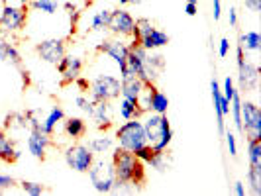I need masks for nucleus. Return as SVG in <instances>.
Returning a JSON list of instances; mask_svg holds the SVG:
<instances>
[{
  "instance_id": "603ef678",
  "label": "nucleus",
  "mask_w": 261,
  "mask_h": 196,
  "mask_svg": "<svg viewBox=\"0 0 261 196\" xmlns=\"http://www.w3.org/2000/svg\"><path fill=\"white\" fill-rule=\"evenodd\" d=\"M0 2H2V4H6V2H8V0H0Z\"/></svg>"
},
{
  "instance_id": "9d476101",
  "label": "nucleus",
  "mask_w": 261,
  "mask_h": 196,
  "mask_svg": "<svg viewBox=\"0 0 261 196\" xmlns=\"http://www.w3.org/2000/svg\"><path fill=\"white\" fill-rule=\"evenodd\" d=\"M36 53L39 55L41 61L49 63V65H57L63 57L67 55V43L61 38L43 39L36 45Z\"/></svg>"
},
{
  "instance_id": "a18cd8bd",
  "label": "nucleus",
  "mask_w": 261,
  "mask_h": 196,
  "mask_svg": "<svg viewBox=\"0 0 261 196\" xmlns=\"http://www.w3.org/2000/svg\"><path fill=\"white\" fill-rule=\"evenodd\" d=\"M6 142H8V133H6L4 128H0V151H2V147L6 145Z\"/></svg>"
},
{
  "instance_id": "a19ab883",
  "label": "nucleus",
  "mask_w": 261,
  "mask_h": 196,
  "mask_svg": "<svg viewBox=\"0 0 261 196\" xmlns=\"http://www.w3.org/2000/svg\"><path fill=\"white\" fill-rule=\"evenodd\" d=\"M244 6L249 12H259L261 10V0H244Z\"/></svg>"
},
{
  "instance_id": "58836bf2",
  "label": "nucleus",
  "mask_w": 261,
  "mask_h": 196,
  "mask_svg": "<svg viewBox=\"0 0 261 196\" xmlns=\"http://www.w3.org/2000/svg\"><path fill=\"white\" fill-rule=\"evenodd\" d=\"M212 16H214V22H218L222 18V2L220 0H212Z\"/></svg>"
},
{
  "instance_id": "7ed1b4c3",
  "label": "nucleus",
  "mask_w": 261,
  "mask_h": 196,
  "mask_svg": "<svg viewBox=\"0 0 261 196\" xmlns=\"http://www.w3.org/2000/svg\"><path fill=\"white\" fill-rule=\"evenodd\" d=\"M132 38H134V41H138L144 49H147V51H155V49L165 47L169 43V36L163 30L153 26L147 18L136 20V30H134Z\"/></svg>"
},
{
  "instance_id": "c9c22d12",
  "label": "nucleus",
  "mask_w": 261,
  "mask_h": 196,
  "mask_svg": "<svg viewBox=\"0 0 261 196\" xmlns=\"http://www.w3.org/2000/svg\"><path fill=\"white\" fill-rule=\"evenodd\" d=\"M226 144H228V149H230V155L236 157L238 155V144H236V135L232 131H226Z\"/></svg>"
},
{
  "instance_id": "2f4dec72",
  "label": "nucleus",
  "mask_w": 261,
  "mask_h": 196,
  "mask_svg": "<svg viewBox=\"0 0 261 196\" xmlns=\"http://www.w3.org/2000/svg\"><path fill=\"white\" fill-rule=\"evenodd\" d=\"M20 186H22V190H24L26 194H30V196H41L43 192H47V188H45V186H43L41 183L22 181V183H20Z\"/></svg>"
},
{
  "instance_id": "412c9836",
  "label": "nucleus",
  "mask_w": 261,
  "mask_h": 196,
  "mask_svg": "<svg viewBox=\"0 0 261 196\" xmlns=\"http://www.w3.org/2000/svg\"><path fill=\"white\" fill-rule=\"evenodd\" d=\"M63 130H65V133L71 139L77 142V139H81L87 133V122L83 118H67Z\"/></svg>"
},
{
  "instance_id": "393cba45",
  "label": "nucleus",
  "mask_w": 261,
  "mask_h": 196,
  "mask_svg": "<svg viewBox=\"0 0 261 196\" xmlns=\"http://www.w3.org/2000/svg\"><path fill=\"white\" fill-rule=\"evenodd\" d=\"M118 112H120V116L124 118V120L142 118L145 114L144 110H142V106L138 104V102H132V100H128V98H122V100H120V108H118Z\"/></svg>"
},
{
  "instance_id": "37998d69",
  "label": "nucleus",
  "mask_w": 261,
  "mask_h": 196,
  "mask_svg": "<svg viewBox=\"0 0 261 196\" xmlns=\"http://www.w3.org/2000/svg\"><path fill=\"white\" fill-rule=\"evenodd\" d=\"M185 12H187V16H196V12H198V6L196 4H193V2H187V6H185Z\"/></svg>"
},
{
  "instance_id": "c03bdc74",
  "label": "nucleus",
  "mask_w": 261,
  "mask_h": 196,
  "mask_svg": "<svg viewBox=\"0 0 261 196\" xmlns=\"http://www.w3.org/2000/svg\"><path fill=\"white\" fill-rule=\"evenodd\" d=\"M234 194L238 196H246V186H244V183H234Z\"/></svg>"
},
{
  "instance_id": "79ce46f5",
  "label": "nucleus",
  "mask_w": 261,
  "mask_h": 196,
  "mask_svg": "<svg viewBox=\"0 0 261 196\" xmlns=\"http://www.w3.org/2000/svg\"><path fill=\"white\" fill-rule=\"evenodd\" d=\"M228 22H230V27H238V12H236L234 6H230V12H228Z\"/></svg>"
},
{
  "instance_id": "6ab92c4d",
  "label": "nucleus",
  "mask_w": 261,
  "mask_h": 196,
  "mask_svg": "<svg viewBox=\"0 0 261 196\" xmlns=\"http://www.w3.org/2000/svg\"><path fill=\"white\" fill-rule=\"evenodd\" d=\"M63 120H65L63 108H61V106H53L51 110H49V114L45 116V120L41 122L39 130L43 131V133H47V135H53V133H55V128H57V124L63 122Z\"/></svg>"
},
{
  "instance_id": "f03ea898",
  "label": "nucleus",
  "mask_w": 261,
  "mask_h": 196,
  "mask_svg": "<svg viewBox=\"0 0 261 196\" xmlns=\"http://www.w3.org/2000/svg\"><path fill=\"white\" fill-rule=\"evenodd\" d=\"M144 130H145V139L147 145L155 151H163L167 149L169 144L173 142V130H171V124L165 114H149L145 118Z\"/></svg>"
},
{
  "instance_id": "f704fd0d",
  "label": "nucleus",
  "mask_w": 261,
  "mask_h": 196,
  "mask_svg": "<svg viewBox=\"0 0 261 196\" xmlns=\"http://www.w3.org/2000/svg\"><path fill=\"white\" fill-rule=\"evenodd\" d=\"M153 153H155V149H151L149 145H144V147H140V149H136V151H134V155L138 157L142 163H147V161L153 157Z\"/></svg>"
},
{
  "instance_id": "ea45409f",
  "label": "nucleus",
  "mask_w": 261,
  "mask_h": 196,
  "mask_svg": "<svg viewBox=\"0 0 261 196\" xmlns=\"http://www.w3.org/2000/svg\"><path fill=\"white\" fill-rule=\"evenodd\" d=\"M228 51H230V39L222 38L220 39V45H218V55H220V57H226Z\"/></svg>"
},
{
  "instance_id": "423d86ee",
  "label": "nucleus",
  "mask_w": 261,
  "mask_h": 196,
  "mask_svg": "<svg viewBox=\"0 0 261 196\" xmlns=\"http://www.w3.org/2000/svg\"><path fill=\"white\" fill-rule=\"evenodd\" d=\"M28 22V6H12L4 4L0 12V36H8L14 32H20L26 27Z\"/></svg>"
},
{
  "instance_id": "9b49d317",
  "label": "nucleus",
  "mask_w": 261,
  "mask_h": 196,
  "mask_svg": "<svg viewBox=\"0 0 261 196\" xmlns=\"http://www.w3.org/2000/svg\"><path fill=\"white\" fill-rule=\"evenodd\" d=\"M106 30H110L114 36H120V38H132L134 30H136V20L132 18L130 12L116 8V10H110Z\"/></svg>"
},
{
  "instance_id": "3c124183",
  "label": "nucleus",
  "mask_w": 261,
  "mask_h": 196,
  "mask_svg": "<svg viewBox=\"0 0 261 196\" xmlns=\"http://www.w3.org/2000/svg\"><path fill=\"white\" fill-rule=\"evenodd\" d=\"M187 2H193V4H196V2H198V0H187Z\"/></svg>"
},
{
  "instance_id": "6e6552de",
  "label": "nucleus",
  "mask_w": 261,
  "mask_h": 196,
  "mask_svg": "<svg viewBox=\"0 0 261 196\" xmlns=\"http://www.w3.org/2000/svg\"><path fill=\"white\" fill-rule=\"evenodd\" d=\"M63 157H65L67 167L77 171V173H87L91 169L92 163H94V153L91 151V147L83 144H75L71 147H67Z\"/></svg>"
},
{
  "instance_id": "c756f323",
  "label": "nucleus",
  "mask_w": 261,
  "mask_h": 196,
  "mask_svg": "<svg viewBox=\"0 0 261 196\" xmlns=\"http://www.w3.org/2000/svg\"><path fill=\"white\" fill-rule=\"evenodd\" d=\"M248 161L249 165H261V142L248 139Z\"/></svg>"
},
{
  "instance_id": "49530a36",
  "label": "nucleus",
  "mask_w": 261,
  "mask_h": 196,
  "mask_svg": "<svg viewBox=\"0 0 261 196\" xmlns=\"http://www.w3.org/2000/svg\"><path fill=\"white\" fill-rule=\"evenodd\" d=\"M77 85L81 87V89H87V87H89V82H87V80H83V78H77Z\"/></svg>"
},
{
  "instance_id": "473e14b6",
  "label": "nucleus",
  "mask_w": 261,
  "mask_h": 196,
  "mask_svg": "<svg viewBox=\"0 0 261 196\" xmlns=\"http://www.w3.org/2000/svg\"><path fill=\"white\" fill-rule=\"evenodd\" d=\"M92 102L91 98H87V96H83V94H79V96H75V106H77L79 110H83L85 114H89L91 116V112H92Z\"/></svg>"
},
{
  "instance_id": "cd10ccee",
  "label": "nucleus",
  "mask_w": 261,
  "mask_h": 196,
  "mask_svg": "<svg viewBox=\"0 0 261 196\" xmlns=\"http://www.w3.org/2000/svg\"><path fill=\"white\" fill-rule=\"evenodd\" d=\"M18 159H20V151L16 149L12 139H8L6 145L2 147V151H0V161H4V163H16Z\"/></svg>"
},
{
  "instance_id": "dca6fc26",
  "label": "nucleus",
  "mask_w": 261,
  "mask_h": 196,
  "mask_svg": "<svg viewBox=\"0 0 261 196\" xmlns=\"http://www.w3.org/2000/svg\"><path fill=\"white\" fill-rule=\"evenodd\" d=\"M144 67H145V82H155L159 75L163 73L165 69V57L159 55V53L147 51L144 59Z\"/></svg>"
},
{
  "instance_id": "20e7f679",
  "label": "nucleus",
  "mask_w": 261,
  "mask_h": 196,
  "mask_svg": "<svg viewBox=\"0 0 261 196\" xmlns=\"http://www.w3.org/2000/svg\"><path fill=\"white\" fill-rule=\"evenodd\" d=\"M116 142H118V147H122V149H126V151H132V153H134L136 149L147 145L144 124L140 122V118L126 120V124H122V126L118 128Z\"/></svg>"
},
{
  "instance_id": "aec40b11",
  "label": "nucleus",
  "mask_w": 261,
  "mask_h": 196,
  "mask_svg": "<svg viewBox=\"0 0 261 196\" xmlns=\"http://www.w3.org/2000/svg\"><path fill=\"white\" fill-rule=\"evenodd\" d=\"M210 91H212V104H214V112H216L218 133H224V131H226V122H224V114L220 112V106H218V98L222 96V91H220V85H218L216 78L210 80Z\"/></svg>"
},
{
  "instance_id": "b1692460",
  "label": "nucleus",
  "mask_w": 261,
  "mask_h": 196,
  "mask_svg": "<svg viewBox=\"0 0 261 196\" xmlns=\"http://www.w3.org/2000/svg\"><path fill=\"white\" fill-rule=\"evenodd\" d=\"M0 49H2L4 57H6V63H12V65H16V67H22V55H20V51L16 49V45H14L12 41H8L4 36L0 38Z\"/></svg>"
},
{
  "instance_id": "09e8293b",
  "label": "nucleus",
  "mask_w": 261,
  "mask_h": 196,
  "mask_svg": "<svg viewBox=\"0 0 261 196\" xmlns=\"http://www.w3.org/2000/svg\"><path fill=\"white\" fill-rule=\"evenodd\" d=\"M18 2H20V6H28L30 4V0H18Z\"/></svg>"
},
{
  "instance_id": "f8f14e48",
  "label": "nucleus",
  "mask_w": 261,
  "mask_h": 196,
  "mask_svg": "<svg viewBox=\"0 0 261 196\" xmlns=\"http://www.w3.org/2000/svg\"><path fill=\"white\" fill-rule=\"evenodd\" d=\"M128 51H130V45L122 39H105L102 43H98L96 47V53H105L108 55L118 67L120 71L126 69V57H128Z\"/></svg>"
},
{
  "instance_id": "1a4fd4ad",
  "label": "nucleus",
  "mask_w": 261,
  "mask_h": 196,
  "mask_svg": "<svg viewBox=\"0 0 261 196\" xmlns=\"http://www.w3.org/2000/svg\"><path fill=\"white\" fill-rule=\"evenodd\" d=\"M242 133L246 139L261 142V110L253 102H242Z\"/></svg>"
},
{
  "instance_id": "4c0bfd02",
  "label": "nucleus",
  "mask_w": 261,
  "mask_h": 196,
  "mask_svg": "<svg viewBox=\"0 0 261 196\" xmlns=\"http://www.w3.org/2000/svg\"><path fill=\"white\" fill-rule=\"evenodd\" d=\"M63 8L67 10V14L71 16V22H73V26L77 24V18H79V10H77V6L73 4V2H65L63 4Z\"/></svg>"
},
{
  "instance_id": "0eeeda50",
  "label": "nucleus",
  "mask_w": 261,
  "mask_h": 196,
  "mask_svg": "<svg viewBox=\"0 0 261 196\" xmlns=\"http://www.w3.org/2000/svg\"><path fill=\"white\" fill-rule=\"evenodd\" d=\"M120 89H122L120 78H116L114 75H98L91 82V100L92 102H98V100L110 102L120 96Z\"/></svg>"
},
{
  "instance_id": "de8ad7c7",
  "label": "nucleus",
  "mask_w": 261,
  "mask_h": 196,
  "mask_svg": "<svg viewBox=\"0 0 261 196\" xmlns=\"http://www.w3.org/2000/svg\"><path fill=\"white\" fill-rule=\"evenodd\" d=\"M140 0H120V6H126V4H136Z\"/></svg>"
},
{
  "instance_id": "5701e85b",
  "label": "nucleus",
  "mask_w": 261,
  "mask_h": 196,
  "mask_svg": "<svg viewBox=\"0 0 261 196\" xmlns=\"http://www.w3.org/2000/svg\"><path fill=\"white\" fill-rule=\"evenodd\" d=\"M238 43L242 45V49L244 51H259L261 49V36L259 32H255V30H249L246 34H240V39H238Z\"/></svg>"
},
{
  "instance_id": "7c9ffc66",
  "label": "nucleus",
  "mask_w": 261,
  "mask_h": 196,
  "mask_svg": "<svg viewBox=\"0 0 261 196\" xmlns=\"http://www.w3.org/2000/svg\"><path fill=\"white\" fill-rule=\"evenodd\" d=\"M147 165H149L151 169L159 171V173L167 169L169 161H167V153H165V149H163V151H155V153H153V157L147 161Z\"/></svg>"
},
{
  "instance_id": "bb28decb",
  "label": "nucleus",
  "mask_w": 261,
  "mask_h": 196,
  "mask_svg": "<svg viewBox=\"0 0 261 196\" xmlns=\"http://www.w3.org/2000/svg\"><path fill=\"white\" fill-rule=\"evenodd\" d=\"M248 183H249L251 192L255 196H259L261 194V165H249Z\"/></svg>"
},
{
  "instance_id": "ddd939ff",
  "label": "nucleus",
  "mask_w": 261,
  "mask_h": 196,
  "mask_svg": "<svg viewBox=\"0 0 261 196\" xmlns=\"http://www.w3.org/2000/svg\"><path fill=\"white\" fill-rule=\"evenodd\" d=\"M83 59L81 57H75V55H65L59 63H57V71L61 75V87H67L71 82H75L83 71Z\"/></svg>"
},
{
  "instance_id": "39448f33",
  "label": "nucleus",
  "mask_w": 261,
  "mask_h": 196,
  "mask_svg": "<svg viewBox=\"0 0 261 196\" xmlns=\"http://www.w3.org/2000/svg\"><path fill=\"white\" fill-rule=\"evenodd\" d=\"M89 173V179L92 183V188L100 194H108L112 192L114 183H116V177H114V167H112V159L106 161V159H98L91 165Z\"/></svg>"
},
{
  "instance_id": "2eb2a0df",
  "label": "nucleus",
  "mask_w": 261,
  "mask_h": 196,
  "mask_svg": "<svg viewBox=\"0 0 261 196\" xmlns=\"http://www.w3.org/2000/svg\"><path fill=\"white\" fill-rule=\"evenodd\" d=\"M51 135H47V133H43L41 130H30V135H28V149H30V153L39 159V161H43L45 159V153H47V149H49V145H51V139H49Z\"/></svg>"
},
{
  "instance_id": "f3484780",
  "label": "nucleus",
  "mask_w": 261,
  "mask_h": 196,
  "mask_svg": "<svg viewBox=\"0 0 261 196\" xmlns=\"http://www.w3.org/2000/svg\"><path fill=\"white\" fill-rule=\"evenodd\" d=\"M120 80H122V89H120L122 98H128V100H132V102H138L140 96H142V92H144V87H145L144 80H142L140 77H136V75H130V77H126V78H120Z\"/></svg>"
},
{
  "instance_id": "4468645a",
  "label": "nucleus",
  "mask_w": 261,
  "mask_h": 196,
  "mask_svg": "<svg viewBox=\"0 0 261 196\" xmlns=\"http://www.w3.org/2000/svg\"><path fill=\"white\" fill-rule=\"evenodd\" d=\"M238 78H240V91H255L259 82V67L249 61H244L238 67Z\"/></svg>"
},
{
  "instance_id": "a878e982",
  "label": "nucleus",
  "mask_w": 261,
  "mask_h": 196,
  "mask_svg": "<svg viewBox=\"0 0 261 196\" xmlns=\"http://www.w3.org/2000/svg\"><path fill=\"white\" fill-rule=\"evenodd\" d=\"M32 10H36V12H43V14H57L59 10V2L57 0H30V4H28Z\"/></svg>"
},
{
  "instance_id": "e433bc0d",
  "label": "nucleus",
  "mask_w": 261,
  "mask_h": 196,
  "mask_svg": "<svg viewBox=\"0 0 261 196\" xmlns=\"http://www.w3.org/2000/svg\"><path fill=\"white\" fill-rule=\"evenodd\" d=\"M16 186V179L8 177V175H0V190H8Z\"/></svg>"
},
{
  "instance_id": "4be33fe9",
  "label": "nucleus",
  "mask_w": 261,
  "mask_h": 196,
  "mask_svg": "<svg viewBox=\"0 0 261 196\" xmlns=\"http://www.w3.org/2000/svg\"><path fill=\"white\" fill-rule=\"evenodd\" d=\"M89 147L94 155H102V153H108L112 147H114V137H110L108 133H102V135H96L89 142Z\"/></svg>"
},
{
  "instance_id": "c85d7f7f",
  "label": "nucleus",
  "mask_w": 261,
  "mask_h": 196,
  "mask_svg": "<svg viewBox=\"0 0 261 196\" xmlns=\"http://www.w3.org/2000/svg\"><path fill=\"white\" fill-rule=\"evenodd\" d=\"M108 18H110V10H100L96 12L91 18V32H102L106 30V24H108Z\"/></svg>"
},
{
  "instance_id": "72a5a7b5",
  "label": "nucleus",
  "mask_w": 261,
  "mask_h": 196,
  "mask_svg": "<svg viewBox=\"0 0 261 196\" xmlns=\"http://www.w3.org/2000/svg\"><path fill=\"white\" fill-rule=\"evenodd\" d=\"M222 96L226 98V100H232V96H234V92H236V89H234V78L232 77H226L224 78V85H222Z\"/></svg>"
},
{
  "instance_id": "f257e3e1",
  "label": "nucleus",
  "mask_w": 261,
  "mask_h": 196,
  "mask_svg": "<svg viewBox=\"0 0 261 196\" xmlns=\"http://www.w3.org/2000/svg\"><path fill=\"white\" fill-rule=\"evenodd\" d=\"M112 167H114V177H116V186L122 184H132V186H144L145 184V169L144 163L134 155L132 151H126L122 147H116L112 153ZM112 188V190H114Z\"/></svg>"
},
{
  "instance_id": "8fccbe9b",
  "label": "nucleus",
  "mask_w": 261,
  "mask_h": 196,
  "mask_svg": "<svg viewBox=\"0 0 261 196\" xmlns=\"http://www.w3.org/2000/svg\"><path fill=\"white\" fill-rule=\"evenodd\" d=\"M0 61H6V57H4V53H2V49H0Z\"/></svg>"
},
{
  "instance_id": "a211bd4d",
  "label": "nucleus",
  "mask_w": 261,
  "mask_h": 196,
  "mask_svg": "<svg viewBox=\"0 0 261 196\" xmlns=\"http://www.w3.org/2000/svg\"><path fill=\"white\" fill-rule=\"evenodd\" d=\"M91 118L96 122V126H98V130H108L110 126H112V116H110V104L105 102V100H98V102H94L92 104V112H91Z\"/></svg>"
}]
</instances>
